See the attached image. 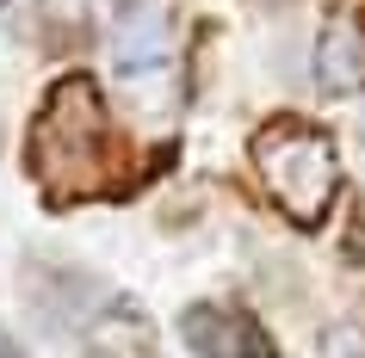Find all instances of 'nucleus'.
Listing matches in <instances>:
<instances>
[{"label": "nucleus", "instance_id": "9", "mask_svg": "<svg viewBox=\"0 0 365 358\" xmlns=\"http://www.w3.org/2000/svg\"><path fill=\"white\" fill-rule=\"evenodd\" d=\"M0 358H25V346H19L13 334H6V327H0Z\"/></svg>", "mask_w": 365, "mask_h": 358}, {"label": "nucleus", "instance_id": "2", "mask_svg": "<svg viewBox=\"0 0 365 358\" xmlns=\"http://www.w3.org/2000/svg\"><path fill=\"white\" fill-rule=\"evenodd\" d=\"M254 173L279 210L297 228H316L328 216V204L341 198V154L334 136L304 124V117H272L254 130Z\"/></svg>", "mask_w": 365, "mask_h": 358}, {"label": "nucleus", "instance_id": "7", "mask_svg": "<svg viewBox=\"0 0 365 358\" xmlns=\"http://www.w3.org/2000/svg\"><path fill=\"white\" fill-rule=\"evenodd\" d=\"M341 253H346L353 265H365V198H353V228H346Z\"/></svg>", "mask_w": 365, "mask_h": 358}, {"label": "nucleus", "instance_id": "5", "mask_svg": "<svg viewBox=\"0 0 365 358\" xmlns=\"http://www.w3.org/2000/svg\"><path fill=\"white\" fill-rule=\"evenodd\" d=\"M365 80V31L353 19H334L316 43V87L322 93H353Z\"/></svg>", "mask_w": 365, "mask_h": 358}, {"label": "nucleus", "instance_id": "10", "mask_svg": "<svg viewBox=\"0 0 365 358\" xmlns=\"http://www.w3.org/2000/svg\"><path fill=\"white\" fill-rule=\"evenodd\" d=\"M254 6H260V13H272V6H285V0H254Z\"/></svg>", "mask_w": 365, "mask_h": 358}, {"label": "nucleus", "instance_id": "6", "mask_svg": "<svg viewBox=\"0 0 365 358\" xmlns=\"http://www.w3.org/2000/svg\"><path fill=\"white\" fill-rule=\"evenodd\" d=\"M316 358H365V327L334 321V327L322 334V346H316Z\"/></svg>", "mask_w": 365, "mask_h": 358}, {"label": "nucleus", "instance_id": "1", "mask_svg": "<svg viewBox=\"0 0 365 358\" xmlns=\"http://www.w3.org/2000/svg\"><path fill=\"white\" fill-rule=\"evenodd\" d=\"M106 105L87 75H68L43 93V112L31 124V161H38L43 191H56V204H75L106 179Z\"/></svg>", "mask_w": 365, "mask_h": 358}, {"label": "nucleus", "instance_id": "4", "mask_svg": "<svg viewBox=\"0 0 365 358\" xmlns=\"http://www.w3.org/2000/svg\"><path fill=\"white\" fill-rule=\"evenodd\" d=\"M248 334H254V315H242V309H230V302L198 297V302L180 309V339H186L192 358H242Z\"/></svg>", "mask_w": 365, "mask_h": 358}, {"label": "nucleus", "instance_id": "11", "mask_svg": "<svg viewBox=\"0 0 365 358\" xmlns=\"http://www.w3.org/2000/svg\"><path fill=\"white\" fill-rule=\"evenodd\" d=\"M0 6H6V0H0Z\"/></svg>", "mask_w": 365, "mask_h": 358}, {"label": "nucleus", "instance_id": "8", "mask_svg": "<svg viewBox=\"0 0 365 358\" xmlns=\"http://www.w3.org/2000/svg\"><path fill=\"white\" fill-rule=\"evenodd\" d=\"M242 358H272L267 334H260V321H254V334H248V346H242Z\"/></svg>", "mask_w": 365, "mask_h": 358}, {"label": "nucleus", "instance_id": "3", "mask_svg": "<svg viewBox=\"0 0 365 358\" xmlns=\"http://www.w3.org/2000/svg\"><path fill=\"white\" fill-rule=\"evenodd\" d=\"M173 62V38H168V19H161V6L149 0H118L112 6V68L118 75H161Z\"/></svg>", "mask_w": 365, "mask_h": 358}]
</instances>
